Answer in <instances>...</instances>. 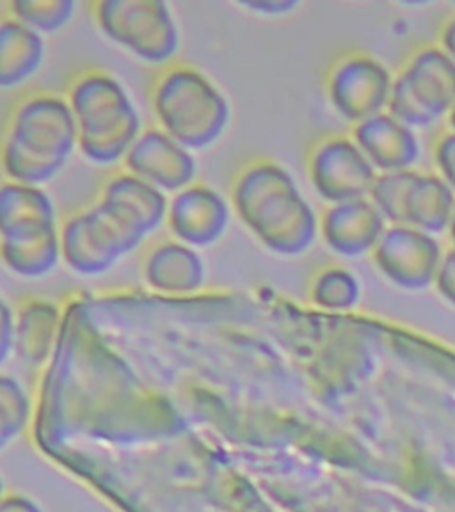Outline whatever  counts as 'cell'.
<instances>
[{"label": "cell", "instance_id": "1", "mask_svg": "<svg viewBox=\"0 0 455 512\" xmlns=\"http://www.w3.org/2000/svg\"><path fill=\"white\" fill-rule=\"evenodd\" d=\"M77 152V127L66 96L36 89L16 100L0 136L2 178L43 185Z\"/></svg>", "mask_w": 455, "mask_h": 512}, {"label": "cell", "instance_id": "2", "mask_svg": "<svg viewBox=\"0 0 455 512\" xmlns=\"http://www.w3.org/2000/svg\"><path fill=\"white\" fill-rule=\"evenodd\" d=\"M64 96L77 127V152L96 166L121 164L143 132L125 84L109 70L89 66L73 75Z\"/></svg>", "mask_w": 455, "mask_h": 512}, {"label": "cell", "instance_id": "3", "mask_svg": "<svg viewBox=\"0 0 455 512\" xmlns=\"http://www.w3.org/2000/svg\"><path fill=\"white\" fill-rule=\"evenodd\" d=\"M150 104L157 127L191 152L223 139L232 120L223 89L201 68L178 59L153 77Z\"/></svg>", "mask_w": 455, "mask_h": 512}, {"label": "cell", "instance_id": "4", "mask_svg": "<svg viewBox=\"0 0 455 512\" xmlns=\"http://www.w3.org/2000/svg\"><path fill=\"white\" fill-rule=\"evenodd\" d=\"M230 205L256 239L274 251L301 246L304 210L287 175L267 160L244 164L233 176Z\"/></svg>", "mask_w": 455, "mask_h": 512}, {"label": "cell", "instance_id": "5", "mask_svg": "<svg viewBox=\"0 0 455 512\" xmlns=\"http://www.w3.org/2000/svg\"><path fill=\"white\" fill-rule=\"evenodd\" d=\"M98 31L139 61L166 66L180 50V27L168 2L98 0L91 4Z\"/></svg>", "mask_w": 455, "mask_h": 512}, {"label": "cell", "instance_id": "6", "mask_svg": "<svg viewBox=\"0 0 455 512\" xmlns=\"http://www.w3.org/2000/svg\"><path fill=\"white\" fill-rule=\"evenodd\" d=\"M61 260L80 276H100L139 246L95 201L61 219Z\"/></svg>", "mask_w": 455, "mask_h": 512}, {"label": "cell", "instance_id": "7", "mask_svg": "<svg viewBox=\"0 0 455 512\" xmlns=\"http://www.w3.org/2000/svg\"><path fill=\"white\" fill-rule=\"evenodd\" d=\"M95 203L139 248L153 233L166 226L168 194L125 169L105 178Z\"/></svg>", "mask_w": 455, "mask_h": 512}, {"label": "cell", "instance_id": "8", "mask_svg": "<svg viewBox=\"0 0 455 512\" xmlns=\"http://www.w3.org/2000/svg\"><path fill=\"white\" fill-rule=\"evenodd\" d=\"M121 169L164 194H175L196 182L198 162L194 152L155 125L143 128L121 160Z\"/></svg>", "mask_w": 455, "mask_h": 512}, {"label": "cell", "instance_id": "9", "mask_svg": "<svg viewBox=\"0 0 455 512\" xmlns=\"http://www.w3.org/2000/svg\"><path fill=\"white\" fill-rule=\"evenodd\" d=\"M232 205L212 185L192 182L171 194L166 228L171 237L191 248H210L230 226Z\"/></svg>", "mask_w": 455, "mask_h": 512}, {"label": "cell", "instance_id": "10", "mask_svg": "<svg viewBox=\"0 0 455 512\" xmlns=\"http://www.w3.org/2000/svg\"><path fill=\"white\" fill-rule=\"evenodd\" d=\"M144 283L164 296H189L205 287L207 264L196 248L180 240L164 239L144 253Z\"/></svg>", "mask_w": 455, "mask_h": 512}, {"label": "cell", "instance_id": "11", "mask_svg": "<svg viewBox=\"0 0 455 512\" xmlns=\"http://www.w3.org/2000/svg\"><path fill=\"white\" fill-rule=\"evenodd\" d=\"M56 203L41 185L0 178V240L56 230Z\"/></svg>", "mask_w": 455, "mask_h": 512}, {"label": "cell", "instance_id": "12", "mask_svg": "<svg viewBox=\"0 0 455 512\" xmlns=\"http://www.w3.org/2000/svg\"><path fill=\"white\" fill-rule=\"evenodd\" d=\"M45 56V36L9 15L4 8V13H0V89L27 84L40 72Z\"/></svg>", "mask_w": 455, "mask_h": 512}, {"label": "cell", "instance_id": "13", "mask_svg": "<svg viewBox=\"0 0 455 512\" xmlns=\"http://www.w3.org/2000/svg\"><path fill=\"white\" fill-rule=\"evenodd\" d=\"M61 226V224H59ZM61 262L59 228L0 240V264L25 280L43 278Z\"/></svg>", "mask_w": 455, "mask_h": 512}, {"label": "cell", "instance_id": "14", "mask_svg": "<svg viewBox=\"0 0 455 512\" xmlns=\"http://www.w3.org/2000/svg\"><path fill=\"white\" fill-rule=\"evenodd\" d=\"M59 313L56 304L40 297L20 304L15 313V347L25 360L32 363L47 360L61 319Z\"/></svg>", "mask_w": 455, "mask_h": 512}, {"label": "cell", "instance_id": "15", "mask_svg": "<svg viewBox=\"0 0 455 512\" xmlns=\"http://www.w3.org/2000/svg\"><path fill=\"white\" fill-rule=\"evenodd\" d=\"M6 11L41 36L56 34L72 22L77 4L72 0H15L8 2Z\"/></svg>", "mask_w": 455, "mask_h": 512}, {"label": "cell", "instance_id": "16", "mask_svg": "<svg viewBox=\"0 0 455 512\" xmlns=\"http://www.w3.org/2000/svg\"><path fill=\"white\" fill-rule=\"evenodd\" d=\"M29 402L13 377L0 374V440H9L24 425Z\"/></svg>", "mask_w": 455, "mask_h": 512}, {"label": "cell", "instance_id": "17", "mask_svg": "<svg viewBox=\"0 0 455 512\" xmlns=\"http://www.w3.org/2000/svg\"><path fill=\"white\" fill-rule=\"evenodd\" d=\"M15 347V312L0 296V363L8 360Z\"/></svg>", "mask_w": 455, "mask_h": 512}]
</instances>
